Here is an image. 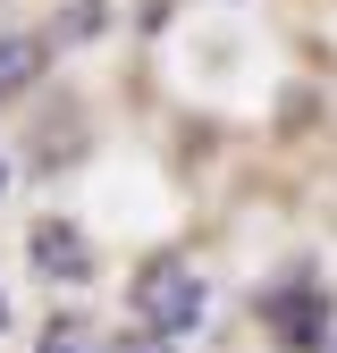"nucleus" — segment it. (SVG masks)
Wrapping results in <instances>:
<instances>
[{"instance_id": "6", "label": "nucleus", "mask_w": 337, "mask_h": 353, "mask_svg": "<svg viewBox=\"0 0 337 353\" xmlns=\"http://www.w3.org/2000/svg\"><path fill=\"white\" fill-rule=\"evenodd\" d=\"M126 353H168V345H126Z\"/></svg>"}, {"instance_id": "2", "label": "nucleus", "mask_w": 337, "mask_h": 353, "mask_svg": "<svg viewBox=\"0 0 337 353\" xmlns=\"http://www.w3.org/2000/svg\"><path fill=\"white\" fill-rule=\"evenodd\" d=\"M270 328H278L295 353H312V345H320V328H329V320H320V294H312V286H287V294H270Z\"/></svg>"}, {"instance_id": "5", "label": "nucleus", "mask_w": 337, "mask_h": 353, "mask_svg": "<svg viewBox=\"0 0 337 353\" xmlns=\"http://www.w3.org/2000/svg\"><path fill=\"white\" fill-rule=\"evenodd\" d=\"M42 353H93V345H84V328H51V336H42Z\"/></svg>"}, {"instance_id": "4", "label": "nucleus", "mask_w": 337, "mask_h": 353, "mask_svg": "<svg viewBox=\"0 0 337 353\" xmlns=\"http://www.w3.org/2000/svg\"><path fill=\"white\" fill-rule=\"evenodd\" d=\"M34 68H42V42H26V34H0V93H17Z\"/></svg>"}, {"instance_id": "3", "label": "nucleus", "mask_w": 337, "mask_h": 353, "mask_svg": "<svg viewBox=\"0 0 337 353\" xmlns=\"http://www.w3.org/2000/svg\"><path fill=\"white\" fill-rule=\"evenodd\" d=\"M34 261H42L51 278H93V252H84L76 228H34Z\"/></svg>"}, {"instance_id": "1", "label": "nucleus", "mask_w": 337, "mask_h": 353, "mask_svg": "<svg viewBox=\"0 0 337 353\" xmlns=\"http://www.w3.org/2000/svg\"><path fill=\"white\" fill-rule=\"evenodd\" d=\"M135 312L152 336H186L202 320V278L186 270V261H152V270L135 278Z\"/></svg>"}, {"instance_id": "7", "label": "nucleus", "mask_w": 337, "mask_h": 353, "mask_svg": "<svg viewBox=\"0 0 337 353\" xmlns=\"http://www.w3.org/2000/svg\"><path fill=\"white\" fill-rule=\"evenodd\" d=\"M0 320H9V312H0Z\"/></svg>"}]
</instances>
